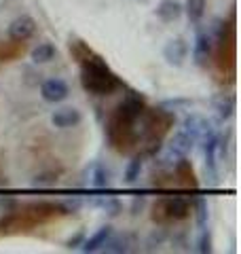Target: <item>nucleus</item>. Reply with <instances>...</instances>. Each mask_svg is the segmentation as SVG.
Wrapping results in <instances>:
<instances>
[{
    "label": "nucleus",
    "mask_w": 241,
    "mask_h": 254,
    "mask_svg": "<svg viewBox=\"0 0 241 254\" xmlns=\"http://www.w3.org/2000/svg\"><path fill=\"white\" fill-rule=\"evenodd\" d=\"M40 95H43L45 102L58 104V102H63L70 95V87L61 78H49V81H45L43 87H40Z\"/></svg>",
    "instance_id": "1"
},
{
    "label": "nucleus",
    "mask_w": 241,
    "mask_h": 254,
    "mask_svg": "<svg viewBox=\"0 0 241 254\" xmlns=\"http://www.w3.org/2000/svg\"><path fill=\"white\" fill-rule=\"evenodd\" d=\"M34 32H36L34 17H30V15H21V17L13 19L9 23V30H6V34H9L13 41H26V38H30Z\"/></svg>",
    "instance_id": "2"
},
{
    "label": "nucleus",
    "mask_w": 241,
    "mask_h": 254,
    "mask_svg": "<svg viewBox=\"0 0 241 254\" xmlns=\"http://www.w3.org/2000/svg\"><path fill=\"white\" fill-rule=\"evenodd\" d=\"M188 43H184L182 38H174V41H170L165 45V49H163V58L174 64V66H182L184 60L188 58Z\"/></svg>",
    "instance_id": "3"
},
{
    "label": "nucleus",
    "mask_w": 241,
    "mask_h": 254,
    "mask_svg": "<svg viewBox=\"0 0 241 254\" xmlns=\"http://www.w3.org/2000/svg\"><path fill=\"white\" fill-rule=\"evenodd\" d=\"M83 121V115H80V110L72 108V106H66V108H60L55 110L51 115V123L55 127H60V129H68V127H74Z\"/></svg>",
    "instance_id": "4"
},
{
    "label": "nucleus",
    "mask_w": 241,
    "mask_h": 254,
    "mask_svg": "<svg viewBox=\"0 0 241 254\" xmlns=\"http://www.w3.org/2000/svg\"><path fill=\"white\" fill-rule=\"evenodd\" d=\"M157 17L161 21L165 23H172L176 21L182 15V4L178 2V0H161V2L157 4Z\"/></svg>",
    "instance_id": "5"
},
{
    "label": "nucleus",
    "mask_w": 241,
    "mask_h": 254,
    "mask_svg": "<svg viewBox=\"0 0 241 254\" xmlns=\"http://www.w3.org/2000/svg\"><path fill=\"white\" fill-rule=\"evenodd\" d=\"M192 144H195V140H192L186 131H178V133L174 136L172 144H170V153H172L174 157H186V155L190 153Z\"/></svg>",
    "instance_id": "6"
},
{
    "label": "nucleus",
    "mask_w": 241,
    "mask_h": 254,
    "mask_svg": "<svg viewBox=\"0 0 241 254\" xmlns=\"http://www.w3.org/2000/svg\"><path fill=\"white\" fill-rule=\"evenodd\" d=\"M112 235V227H102V229H98L89 240H85L83 242V252H98V250H102V246L106 244V240Z\"/></svg>",
    "instance_id": "7"
},
{
    "label": "nucleus",
    "mask_w": 241,
    "mask_h": 254,
    "mask_svg": "<svg viewBox=\"0 0 241 254\" xmlns=\"http://www.w3.org/2000/svg\"><path fill=\"white\" fill-rule=\"evenodd\" d=\"M55 47L51 43H40L38 47L32 49V62L34 64H49L55 58Z\"/></svg>",
    "instance_id": "8"
},
{
    "label": "nucleus",
    "mask_w": 241,
    "mask_h": 254,
    "mask_svg": "<svg viewBox=\"0 0 241 254\" xmlns=\"http://www.w3.org/2000/svg\"><path fill=\"white\" fill-rule=\"evenodd\" d=\"M205 9H207V2H205V0H186V6H184L182 11H186L188 19H190L192 23H199L201 19H203Z\"/></svg>",
    "instance_id": "9"
},
{
    "label": "nucleus",
    "mask_w": 241,
    "mask_h": 254,
    "mask_svg": "<svg viewBox=\"0 0 241 254\" xmlns=\"http://www.w3.org/2000/svg\"><path fill=\"white\" fill-rule=\"evenodd\" d=\"M210 36L207 32H197V41L192 45V53H195L197 62H205V58L210 55Z\"/></svg>",
    "instance_id": "10"
},
{
    "label": "nucleus",
    "mask_w": 241,
    "mask_h": 254,
    "mask_svg": "<svg viewBox=\"0 0 241 254\" xmlns=\"http://www.w3.org/2000/svg\"><path fill=\"white\" fill-rule=\"evenodd\" d=\"M214 108H216V113H218L220 119H229L233 115V110H235V100L229 98V95L216 98L214 100Z\"/></svg>",
    "instance_id": "11"
},
{
    "label": "nucleus",
    "mask_w": 241,
    "mask_h": 254,
    "mask_svg": "<svg viewBox=\"0 0 241 254\" xmlns=\"http://www.w3.org/2000/svg\"><path fill=\"white\" fill-rule=\"evenodd\" d=\"M140 172H142V159L135 157V159H131L129 165H127V170H125V182L127 185H133V182L140 178Z\"/></svg>",
    "instance_id": "12"
},
{
    "label": "nucleus",
    "mask_w": 241,
    "mask_h": 254,
    "mask_svg": "<svg viewBox=\"0 0 241 254\" xmlns=\"http://www.w3.org/2000/svg\"><path fill=\"white\" fill-rule=\"evenodd\" d=\"M93 187L95 189H106L110 185V174L108 170L104 168V165H95V170H93Z\"/></svg>",
    "instance_id": "13"
},
{
    "label": "nucleus",
    "mask_w": 241,
    "mask_h": 254,
    "mask_svg": "<svg viewBox=\"0 0 241 254\" xmlns=\"http://www.w3.org/2000/svg\"><path fill=\"white\" fill-rule=\"evenodd\" d=\"M197 252H212V237L207 231H201L199 240H197Z\"/></svg>",
    "instance_id": "14"
},
{
    "label": "nucleus",
    "mask_w": 241,
    "mask_h": 254,
    "mask_svg": "<svg viewBox=\"0 0 241 254\" xmlns=\"http://www.w3.org/2000/svg\"><path fill=\"white\" fill-rule=\"evenodd\" d=\"M197 218H199V225H201V227H205V218H207V205H205V201H201V203H199Z\"/></svg>",
    "instance_id": "15"
},
{
    "label": "nucleus",
    "mask_w": 241,
    "mask_h": 254,
    "mask_svg": "<svg viewBox=\"0 0 241 254\" xmlns=\"http://www.w3.org/2000/svg\"><path fill=\"white\" fill-rule=\"evenodd\" d=\"M53 182H55L53 176H36L34 185H36V187H47V185H53Z\"/></svg>",
    "instance_id": "16"
},
{
    "label": "nucleus",
    "mask_w": 241,
    "mask_h": 254,
    "mask_svg": "<svg viewBox=\"0 0 241 254\" xmlns=\"http://www.w3.org/2000/svg\"><path fill=\"white\" fill-rule=\"evenodd\" d=\"M78 244H83V233H78V235L72 237V240L68 242V248H78Z\"/></svg>",
    "instance_id": "17"
}]
</instances>
